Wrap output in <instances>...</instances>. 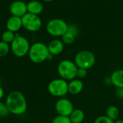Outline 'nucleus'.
I'll list each match as a JSON object with an SVG mask.
<instances>
[{"mask_svg": "<svg viewBox=\"0 0 123 123\" xmlns=\"http://www.w3.org/2000/svg\"><path fill=\"white\" fill-rule=\"evenodd\" d=\"M76 36L71 33L70 32L67 31L62 37H61V40L64 43V45H71L76 39Z\"/></svg>", "mask_w": 123, "mask_h": 123, "instance_id": "19", "label": "nucleus"}, {"mask_svg": "<svg viewBox=\"0 0 123 123\" xmlns=\"http://www.w3.org/2000/svg\"><path fill=\"white\" fill-rule=\"evenodd\" d=\"M78 67L74 63L68 59L62 60L57 66V71L60 77L66 81H71L76 78Z\"/></svg>", "mask_w": 123, "mask_h": 123, "instance_id": "3", "label": "nucleus"}, {"mask_svg": "<svg viewBox=\"0 0 123 123\" xmlns=\"http://www.w3.org/2000/svg\"><path fill=\"white\" fill-rule=\"evenodd\" d=\"M84 89V84L81 79L77 78L69 81L68 83V93L72 95H77L81 92Z\"/></svg>", "mask_w": 123, "mask_h": 123, "instance_id": "13", "label": "nucleus"}, {"mask_svg": "<svg viewBox=\"0 0 123 123\" xmlns=\"http://www.w3.org/2000/svg\"><path fill=\"white\" fill-rule=\"evenodd\" d=\"M119 115H120V110L115 105L109 106L106 110V116L113 121L118 119Z\"/></svg>", "mask_w": 123, "mask_h": 123, "instance_id": "17", "label": "nucleus"}, {"mask_svg": "<svg viewBox=\"0 0 123 123\" xmlns=\"http://www.w3.org/2000/svg\"><path fill=\"white\" fill-rule=\"evenodd\" d=\"M43 1H45V2H51V1H53L54 0H43Z\"/></svg>", "mask_w": 123, "mask_h": 123, "instance_id": "29", "label": "nucleus"}, {"mask_svg": "<svg viewBox=\"0 0 123 123\" xmlns=\"http://www.w3.org/2000/svg\"><path fill=\"white\" fill-rule=\"evenodd\" d=\"M115 94L118 98L123 99V88H117L115 91Z\"/></svg>", "mask_w": 123, "mask_h": 123, "instance_id": "26", "label": "nucleus"}, {"mask_svg": "<svg viewBox=\"0 0 123 123\" xmlns=\"http://www.w3.org/2000/svg\"><path fill=\"white\" fill-rule=\"evenodd\" d=\"M94 123H114V121L106 115H102L96 118Z\"/></svg>", "mask_w": 123, "mask_h": 123, "instance_id": "23", "label": "nucleus"}, {"mask_svg": "<svg viewBox=\"0 0 123 123\" xmlns=\"http://www.w3.org/2000/svg\"><path fill=\"white\" fill-rule=\"evenodd\" d=\"M64 43L60 39H53L48 45V48L50 54L53 56L61 54L64 50Z\"/></svg>", "mask_w": 123, "mask_h": 123, "instance_id": "12", "label": "nucleus"}, {"mask_svg": "<svg viewBox=\"0 0 123 123\" xmlns=\"http://www.w3.org/2000/svg\"><path fill=\"white\" fill-rule=\"evenodd\" d=\"M48 91L50 94L55 97H64L68 93L67 81L59 78L52 80L48 85Z\"/></svg>", "mask_w": 123, "mask_h": 123, "instance_id": "7", "label": "nucleus"}, {"mask_svg": "<svg viewBox=\"0 0 123 123\" xmlns=\"http://www.w3.org/2000/svg\"><path fill=\"white\" fill-rule=\"evenodd\" d=\"M30 45L27 38L19 34H16L14 40L10 44V50L16 57L22 58L28 54Z\"/></svg>", "mask_w": 123, "mask_h": 123, "instance_id": "4", "label": "nucleus"}, {"mask_svg": "<svg viewBox=\"0 0 123 123\" xmlns=\"http://www.w3.org/2000/svg\"><path fill=\"white\" fill-rule=\"evenodd\" d=\"M69 118L71 123H82L85 119V114L80 109H74L69 116Z\"/></svg>", "mask_w": 123, "mask_h": 123, "instance_id": "16", "label": "nucleus"}, {"mask_svg": "<svg viewBox=\"0 0 123 123\" xmlns=\"http://www.w3.org/2000/svg\"><path fill=\"white\" fill-rule=\"evenodd\" d=\"M5 104L9 111V113L14 115H22L27 110V102L25 95L19 91H12L9 92L5 100Z\"/></svg>", "mask_w": 123, "mask_h": 123, "instance_id": "1", "label": "nucleus"}, {"mask_svg": "<svg viewBox=\"0 0 123 123\" xmlns=\"http://www.w3.org/2000/svg\"><path fill=\"white\" fill-rule=\"evenodd\" d=\"M68 31L70 32L71 33H72L73 35H74L76 37H77L79 34V28L78 27L77 25H74V24H70L68 25Z\"/></svg>", "mask_w": 123, "mask_h": 123, "instance_id": "25", "label": "nucleus"}, {"mask_svg": "<svg viewBox=\"0 0 123 123\" xmlns=\"http://www.w3.org/2000/svg\"><path fill=\"white\" fill-rule=\"evenodd\" d=\"M52 123H71V121L69 117L58 115L53 119Z\"/></svg>", "mask_w": 123, "mask_h": 123, "instance_id": "21", "label": "nucleus"}, {"mask_svg": "<svg viewBox=\"0 0 123 123\" xmlns=\"http://www.w3.org/2000/svg\"><path fill=\"white\" fill-rule=\"evenodd\" d=\"M4 89L0 86V101L4 98Z\"/></svg>", "mask_w": 123, "mask_h": 123, "instance_id": "27", "label": "nucleus"}, {"mask_svg": "<svg viewBox=\"0 0 123 123\" xmlns=\"http://www.w3.org/2000/svg\"><path fill=\"white\" fill-rule=\"evenodd\" d=\"M49 54L48 45L42 42H35L30 45L27 55L32 63L38 64L47 61Z\"/></svg>", "mask_w": 123, "mask_h": 123, "instance_id": "2", "label": "nucleus"}, {"mask_svg": "<svg viewBox=\"0 0 123 123\" xmlns=\"http://www.w3.org/2000/svg\"><path fill=\"white\" fill-rule=\"evenodd\" d=\"M22 27L28 32H36L43 26V21L39 15L27 13L22 17Z\"/></svg>", "mask_w": 123, "mask_h": 123, "instance_id": "8", "label": "nucleus"}, {"mask_svg": "<svg viewBox=\"0 0 123 123\" xmlns=\"http://www.w3.org/2000/svg\"><path fill=\"white\" fill-rule=\"evenodd\" d=\"M55 110L58 115L69 117L74 111V107L71 100L65 97H61L55 102Z\"/></svg>", "mask_w": 123, "mask_h": 123, "instance_id": "9", "label": "nucleus"}, {"mask_svg": "<svg viewBox=\"0 0 123 123\" xmlns=\"http://www.w3.org/2000/svg\"><path fill=\"white\" fill-rule=\"evenodd\" d=\"M27 7L28 13L35 15H40L44 10L43 4L38 0L30 1L28 3H27Z\"/></svg>", "mask_w": 123, "mask_h": 123, "instance_id": "14", "label": "nucleus"}, {"mask_svg": "<svg viewBox=\"0 0 123 123\" xmlns=\"http://www.w3.org/2000/svg\"><path fill=\"white\" fill-rule=\"evenodd\" d=\"M10 51V45L3 41H0V58L6 56Z\"/></svg>", "mask_w": 123, "mask_h": 123, "instance_id": "20", "label": "nucleus"}, {"mask_svg": "<svg viewBox=\"0 0 123 123\" xmlns=\"http://www.w3.org/2000/svg\"><path fill=\"white\" fill-rule=\"evenodd\" d=\"M114 123H123V120L117 119V120H116L114 121Z\"/></svg>", "mask_w": 123, "mask_h": 123, "instance_id": "28", "label": "nucleus"}, {"mask_svg": "<svg viewBox=\"0 0 123 123\" xmlns=\"http://www.w3.org/2000/svg\"><path fill=\"white\" fill-rule=\"evenodd\" d=\"M111 84L116 88H123V69L114 71L110 76Z\"/></svg>", "mask_w": 123, "mask_h": 123, "instance_id": "15", "label": "nucleus"}, {"mask_svg": "<svg viewBox=\"0 0 123 123\" xmlns=\"http://www.w3.org/2000/svg\"><path fill=\"white\" fill-rule=\"evenodd\" d=\"M68 25L65 20L60 18H54L48 22L45 30L50 36L61 37L68 31Z\"/></svg>", "mask_w": 123, "mask_h": 123, "instance_id": "5", "label": "nucleus"}, {"mask_svg": "<svg viewBox=\"0 0 123 123\" xmlns=\"http://www.w3.org/2000/svg\"><path fill=\"white\" fill-rule=\"evenodd\" d=\"M15 37H16V33L6 30L4 32H3L1 35V41L10 45L12 43V41L14 40Z\"/></svg>", "mask_w": 123, "mask_h": 123, "instance_id": "18", "label": "nucleus"}, {"mask_svg": "<svg viewBox=\"0 0 123 123\" xmlns=\"http://www.w3.org/2000/svg\"><path fill=\"white\" fill-rule=\"evenodd\" d=\"M9 10L11 16H15L22 18L25 14L27 13V3L22 0L14 1L10 4Z\"/></svg>", "mask_w": 123, "mask_h": 123, "instance_id": "10", "label": "nucleus"}, {"mask_svg": "<svg viewBox=\"0 0 123 123\" xmlns=\"http://www.w3.org/2000/svg\"><path fill=\"white\" fill-rule=\"evenodd\" d=\"M9 114V111L5 102L0 101V117H5L8 116Z\"/></svg>", "mask_w": 123, "mask_h": 123, "instance_id": "22", "label": "nucleus"}, {"mask_svg": "<svg viewBox=\"0 0 123 123\" xmlns=\"http://www.w3.org/2000/svg\"><path fill=\"white\" fill-rule=\"evenodd\" d=\"M74 63L78 68L89 70L94 66L96 63V57L92 51L83 50L76 54Z\"/></svg>", "mask_w": 123, "mask_h": 123, "instance_id": "6", "label": "nucleus"}, {"mask_svg": "<svg viewBox=\"0 0 123 123\" xmlns=\"http://www.w3.org/2000/svg\"><path fill=\"white\" fill-rule=\"evenodd\" d=\"M6 28L7 30L14 33L17 32L22 28V18L19 17L11 16L6 22Z\"/></svg>", "mask_w": 123, "mask_h": 123, "instance_id": "11", "label": "nucleus"}, {"mask_svg": "<svg viewBox=\"0 0 123 123\" xmlns=\"http://www.w3.org/2000/svg\"><path fill=\"white\" fill-rule=\"evenodd\" d=\"M88 74V70L84 69V68H78L77 70V74H76V78L79 79H84L86 77Z\"/></svg>", "mask_w": 123, "mask_h": 123, "instance_id": "24", "label": "nucleus"}]
</instances>
